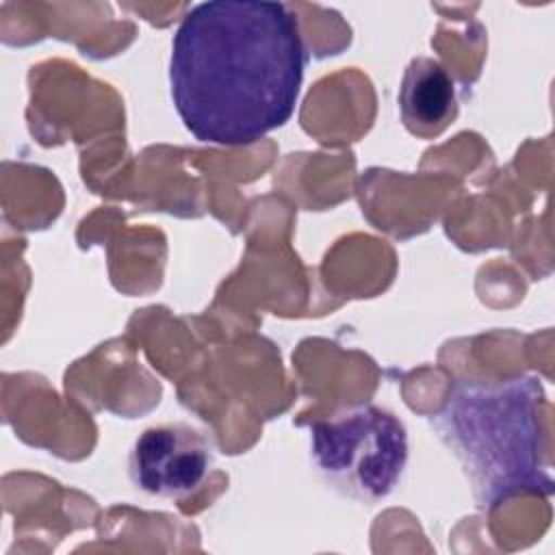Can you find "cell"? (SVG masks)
I'll use <instances>...</instances> for the list:
<instances>
[{
    "instance_id": "6da1fadb",
    "label": "cell",
    "mask_w": 555,
    "mask_h": 555,
    "mask_svg": "<svg viewBox=\"0 0 555 555\" xmlns=\"http://www.w3.org/2000/svg\"><path fill=\"white\" fill-rule=\"evenodd\" d=\"M304 67V39L286 4L210 0L186 11L173 35L171 100L195 139L249 145L291 119Z\"/></svg>"
},
{
    "instance_id": "7a4b0ae2",
    "label": "cell",
    "mask_w": 555,
    "mask_h": 555,
    "mask_svg": "<svg viewBox=\"0 0 555 555\" xmlns=\"http://www.w3.org/2000/svg\"><path fill=\"white\" fill-rule=\"evenodd\" d=\"M546 392L533 375L457 382L431 425L462 468L473 499L492 509L518 494H553Z\"/></svg>"
},
{
    "instance_id": "3957f363",
    "label": "cell",
    "mask_w": 555,
    "mask_h": 555,
    "mask_svg": "<svg viewBox=\"0 0 555 555\" xmlns=\"http://www.w3.org/2000/svg\"><path fill=\"white\" fill-rule=\"evenodd\" d=\"M310 457L336 492L377 503L399 486L408 464V434L392 412L360 405L310 425Z\"/></svg>"
},
{
    "instance_id": "277c9868",
    "label": "cell",
    "mask_w": 555,
    "mask_h": 555,
    "mask_svg": "<svg viewBox=\"0 0 555 555\" xmlns=\"http://www.w3.org/2000/svg\"><path fill=\"white\" fill-rule=\"evenodd\" d=\"M208 442L186 425L147 427L132 444V483L154 496L178 499L193 492L210 470Z\"/></svg>"
},
{
    "instance_id": "5b68a950",
    "label": "cell",
    "mask_w": 555,
    "mask_h": 555,
    "mask_svg": "<svg viewBox=\"0 0 555 555\" xmlns=\"http://www.w3.org/2000/svg\"><path fill=\"white\" fill-rule=\"evenodd\" d=\"M399 106L410 132L431 137L455 115V82L438 61L418 56L403 74Z\"/></svg>"
}]
</instances>
